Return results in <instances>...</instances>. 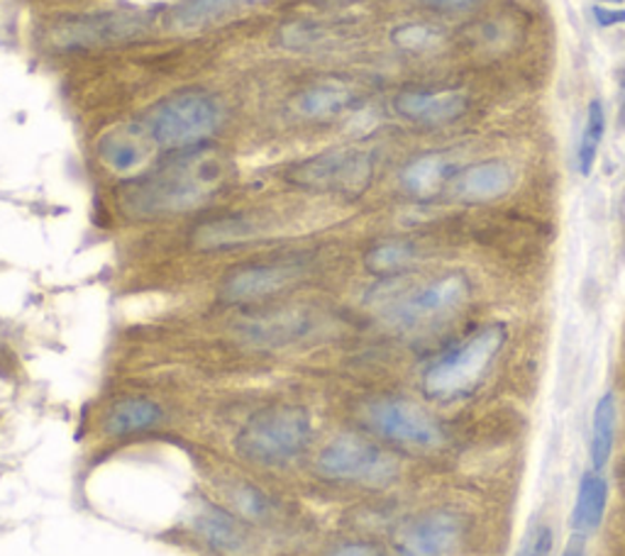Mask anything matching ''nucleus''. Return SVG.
I'll use <instances>...</instances> for the list:
<instances>
[{"instance_id":"7c9ffc66","label":"nucleus","mask_w":625,"mask_h":556,"mask_svg":"<svg viewBox=\"0 0 625 556\" xmlns=\"http://www.w3.org/2000/svg\"><path fill=\"white\" fill-rule=\"evenodd\" d=\"M423 3L438 10H471L483 3V0H423Z\"/></svg>"},{"instance_id":"aec40b11","label":"nucleus","mask_w":625,"mask_h":556,"mask_svg":"<svg viewBox=\"0 0 625 556\" xmlns=\"http://www.w3.org/2000/svg\"><path fill=\"white\" fill-rule=\"evenodd\" d=\"M450 169L452 164L442 154H423L400 171V186L408 196L428 200L442 191L445 181L450 179Z\"/></svg>"},{"instance_id":"b1692460","label":"nucleus","mask_w":625,"mask_h":556,"mask_svg":"<svg viewBox=\"0 0 625 556\" xmlns=\"http://www.w3.org/2000/svg\"><path fill=\"white\" fill-rule=\"evenodd\" d=\"M606 135V111L604 103L594 98L586 105V123L580 141V154H576V164H580V174L588 176L594 171V164L598 157V147Z\"/></svg>"},{"instance_id":"2f4dec72","label":"nucleus","mask_w":625,"mask_h":556,"mask_svg":"<svg viewBox=\"0 0 625 556\" xmlns=\"http://www.w3.org/2000/svg\"><path fill=\"white\" fill-rule=\"evenodd\" d=\"M562 556H586V544H584V537H576L572 539V544L567 549H564Z\"/></svg>"},{"instance_id":"2eb2a0df","label":"nucleus","mask_w":625,"mask_h":556,"mask_svg":"<svg viewBox=\"0 0 625 556\" xmlns=\"http://www.w3.org/2000/svg\"><path fill=\"white\" fill-rule=\"evenodd\" d=\"M467 96L462 91H404L394 101V111L413 123L445 125L457 120L467 111Z\"/></svg>"},{"instance_id":"f8f14e48","label":"nucleus","mask_w":625,"mask_h":556,"mask_svg":"<svg viewBox=\"0 0 625 556\" xmlns=\"http://www.w3.org/2000/svg\"><path fill=\"white\" fill-rule=\"evenodd\" d=\"M157 149L145 125L113 127L98 139V157L105 167L121 176L143 174L152 151Z\"/></svg>"},{"instance_id":"6ab92c4d","label":"nucleus","mask_w":625,"mask_h":556,"mask_svg":"<svg viewBox=\"0 0 625 556\" xmlns=\"http://www.w3.org/2000/svg\"><path fill=\"white\" fill-rule=\"evenodd\" d=\"M259 234V222L247 212L210 218L200 222L194 232V242L200 250H228V246L250 242Z\"/></svg>"},{"instance_id":"dca6fc26","label":"nucleus","mask_w":625,"mask_h":556,"mask_svg":"<svg viewBox=\"0 0 625 556\" xmlns=\"http://www.w3.org/2000/svg\"><path fill=\"white\" fill-rule=\"evenodd\" d=\"M515 181V171L509 161L489 159L471 164L469 169L457 176L455 191L467 203H487V200H497L511 191Z\"/></svg>"},{"instance_id":"4468645a","label":"nucleus","mask_w":625,"mask_h":556,"mask_svg":"<svg viewBox=\"0 0 625 556\" xmlns=\"http://www.w3.org/2000/svg\"><path fill=\"white\" fill-rule=\"evenodd\" d=\"M313 329H315V317L311 311H303V307H287V311L264 313L242 325V333L247 339L267 347L293 345V342H301L313 335Z\"/></svg>"},{"instance_id":"412c9836","label":"nucleus","mask_w":625,"mask_h":556,"mask_svg":"<svg viewBox=\"0 0 625 556\" xmlns=\"http://www.w3.org/2000/svg\"><path fill=\"white\" fill-rule=\"evenodd\" d=\"M618 430V406L613 394H604L598 398L592 416V444H588V457H592V469L604 471L613 454Z\"/></svg>"},{"instance_id":"bb28decb","label":"nucleus","mask_w":625,"mask_h":556,"mask_svg":"<svg viewBox=\"0 0 625 556\" xmlns=\"http://www.w3.org/2000/svg\"><path fill=\"white\" fill-rule=\"evenodd\" d=\"M228 499L235 505V513L242 520L262 523L271 515V499L252 483H235L232 489H228Z\"/></svg>"},{"instance_id":"7ed1b4c3","label":"nucleus","mask_w":625,"mask_h":556,"mask_svg":"<svg viewBox=\"0 0 625 556\" xmlns=\"http://www.w3.org/2000/svg\"><path fill=\"white\" fill-rule=\"evenodd\" d=\"M313 440V418L309 408L277 403L257 410L244 422L235 449L242 459L259 466H284L299 459Z\"/></svg>"},{"instance_id":"f3484780","label":"nucleus","mask_w":625,"mask_h":556,"mask_svg":"<svg viewBox=\"0 0 625 556\" xmlns=\"http://www.w3.org/2000/svg\"><path fill=\"white\" fill-rule=\"evenodd\" d=\"M608 507V483L601 471H586L580 489H576V501L572 511V527L576 537H588L604 523Z\"/></svg>"},{"instance_id":"20e7f679","label":"nucleus","mask_w":625,"mask_h":556,"mask_svg":"<svg viewBox=\"0 0 625 556\" xmlns=\"http://www.w3.org/2000/svg\"><path fill=\"white\" fill-rule=\"evenodd\" d=\"M226 120L222 103L204 91H186L164 98L147 115V133L157 149L169 154L204 147Z\"/></svg>"},{"instance_id":"0eeeda50","label":"nucleus","mask_w":625,"mask_h":556,"mask_svg":"<svg viewBox=\"0 0 625 556\" xmlns=\"http://www.w3.org/2000/svg\"><path fill=\"white\" fill-rule=\"evenodd\" d=\"M362 416L376 437L408 452H438L447 440L442 424L406 398H374L364 406Z\"/></svg>"},{"instance_id":"72a5a7b5","label":"nucleus","mask_w":625,"mask_h":556,"mask_svg":"<svg viewBox=\"0 0 625 556\" xmlns=\"http://www.w3.org/2000/svg\"><path fill=\"white\" fill-rule=\"evenodd\" d=\"M604 3H616L618 6V3H623V0H604Z\"/></svg>"},{"instance_id":"f257e3e1","label":"nucleus","mask_w":625,"mask_h":556,"mask_svg":"<svg viewBox=\"0 0 625 556\" xmlns=\"http://www.w3.org/2000/svg\"><path fill=\"white\" fill-rule=\"evenodd\" d=\"M226 183V159L218 151L198 147L176 151L155 171H143L121 188L125 216L152 220L196 210L216 198Z\"/></svg>"},{"instance_id":"6e6552de","label":"nucleus","mask_w":625,"mask_h":556,"mask_svg":"<svg viewBox=\"0 0 625 556\" xmlns=\"http://www.w3.org/2000/svg\"><path fill=\"white\" fill-rule=\"evenodd\" d=\"M471 283L462 271L438 276L416 291L400 295L388 307V321L398 327H426L433 323L447 321L455 313L462 311L469 301Z\"/></svg>"},{"instance_id":"a211bd4d","label":"nucleus","mask_w":625,"mask_h":556,"mask_svg":"<svg viewBox=\"0 0 625 556\" xmlns=\"http://www.w3.org/2000/svg\"><path fill=\"white\" fill-rule=\"evenodd\" d=\"M164 422V410L149 398H123L111 406L103 430L111 437H129L155 430Z\"/></svg>"},{"instance_id":"cd10ccee","label":"nucleus","mask_w":625,"mask_h":556,"mask_svg":"<svg viewBox=\"0 0 625 556\" xmlns=\"http://www.w3.org/2000/svg\"><path fill=\"white\" fill-rule=\"evenodd\" d=\"M554 552V532L550 523H538L530 527L528 537L523 539L521 549L515 556H552Z\"/></svg>"},{"instance_id":"5701e85b","label":"nucleus","mask_w":625,"mask_h":556,"mask_svg":"<svg viewBox=\"0 0 625 556\" xmlns=\"http://www.w3.org/2000/svg\"><path fill=\"white\" fill-rule=\"evenodd\" d=\"M418 250L416 244L408 240H386L374 244L372 250L364 256V264L376 276H396L404 274V271L416 262Z\"/></svg>"},{"instance_id":"ddd939ff","label":"nucleus","mask_w":625,"mask_h":556,"mask_svg":"<svg viewBox=\"0 0 625 556\" xmlns=\"http://www.w3.org/2000/svg\"><path fill=\"white\" fill-rule=\"evenodd\" d=\"M191 527L218 554H242L250 542L244 520L210 501H198L191 515Z\"/></svg>"},{"instance_id":"c756f323","label":"nucleus","mask_w":625,"mask_h":556,"mask_svg":"<svg viewBox=\"0 0 625 556\" xmlns=\"http://www.w3.org/2000/svg\"><path fill=\"white\" fill-rule=\"evenodd\" d=\"M592 15L596 18V22L601 28H616V25H625V10H611L604 6H594Z\"/></svg>"},{"instance_id":"1a4fd4ad","label":"nucleus","mask_w":625,"mask_h":556,"mask_svg":"<svg viewBox=\"0 0 625 556\" xmlns=\"http://www.w3.org/2000/svg\"><path fill=\"white\" fill-rule=\"evenodd\" d=\"M305 264L301 259H287V262H259L232 269L222 279L220 298L230 305H250L267 301L271 295L291 289L303 276Z\"/></svg>"},{"instance_id":"473e14b6","label":"nucleus","mask_w":625,"mask_h":556,"mask_svg":"<svg viewBox=\"0 0 625 556\" xmlns=\"http://www.w3.org/2000/svg\"><path fill=\"white\" fill-rule=\"evenodd\" d=\"M621 98H623V105H621V125H625V69H623V74H621Z\"/></svg>"},{"instance_id":"393cba45","label":"nucleus","mask_w":625,"mask_h":556,"mask_svg":"<svg viewBox=\"0 0 625 556\" xmlns=\"http://www.w3.org/2000/svg\"><path fill=\"white\" fill-rule=\"evenodd\" d=\"M240 3H252V0H184V3L176 8L174 20L181 30H194L216 20L222 13H228L230 8Z\"/></svg>"},{"instance_id":"4be33fe9","label":"nucleus","mask_w":625,"mask_h":556,"mask_svg":"<svg viewBox=\"0 0 625 556\" xmlns=\"http://www.w3.org/2000/svg\"><path fill=\"white\" fill-rule=\"evenodd\" d=\"M355 103L352 91L340 84H317L301 93L299 111L311 120H330L345 113Z\"/></svg>"},{"instance_id":"423d86ee","label":"nucleus","mask_w":625,"mask_h":556,"mask_svg":"<svg viewBox=\"0 0 625 556\" xmlns=\"http://www.w3.org/2000/svg\"><path fill=\"white\" fill-rule=\"evenodd\" d=\"M315 469L327 481L360 483V486L374 489L388 486L400 473V464L394 454L355 434H342L325 444L323 452L317 454Z\"/></svg>"},{"instance_id":"39448f33","label":"nucleus","mask_w":625,"mask_h":556,"mask_svg":"<svg viewBox=\"0 0 625 556\" xmlns=\"http://www.w3.org/2000/svg\"><path fill=\"white\" fill-rule=\"evenodd\" d=\"M374 179V154L345 147L315 154L287 171V181L311 193L357 198Z\"/></svg>"},{"instance_id":"f03ea898","label":"nucleus","mask_w":625,"mask_h":556,"mask_svg":"<svg viewBox=\"0 0 625 556\" xmlns=\"http://www.w3.org/2000/svg\"><path fill=\"white\" fill-rule=\"evenodd\" d=\"M506 339H509L506 327L493 323L459 342L455 349L445 352L423 374V394L430 400H440V403H450V400L475 394L491 371L493 361L499 359Z\"/></svg>"},{"instance_id":"9b49d317","label":"nucleus","mask_w":625,"mask_h":556,"mask_svg":"<svg viewBox=\"0 0 625 556\" xmlns=\"http://www.w3.org/2000/svg\"><path fill=\"white\" fill-rule=\"evenodd\" d=\"M145 15L137 13L88 15L56 25L52 30V42H56L62 50H84V46L133 40L139 32H145Z\"/></svg>"},{"instance_id":"a878e982","label":"nucleus","mask_w":625,"mask_h":556,"mask_svg":"<svg viewBox=\"0 0 625 556\" xmlns=\"http://www.w3.org/2000/svg\"><path fill=\"white\" fill-rule=\"evenodd\" d=\"M445 32L435 25H428V22H406V25H398L392 32V42L404 52H430L435 46L442 44Z\"/></svg>"},{"instance_id":"9d476101","label":"nucleus","mask_w":625,"mask_h":556,"mask_svg":"<svg viewBox=\"0 0 625 556\" xmlns=\"http://www.w3.org/2000/svg\"><path fill=\"white\" fill-rule=\"evenodd\" d=\"M465 539V520L452 511H430L398 532L396 556H452Z\"/></svg>"},{"instance_id":"c85d7f7f","label":"nucleus","mask_w":625,"mask_h":556,"mask_svg":"<svg viewBox=\"0 0 625 556\" xmlns=\"http://www.w3.org/2000/svg\"><path fill=\"white\" fill-rule=\"evenodd\" d=\"M327 556H384V552L372 542H345L330 549Z\"/></svg>"}]
</instances>
